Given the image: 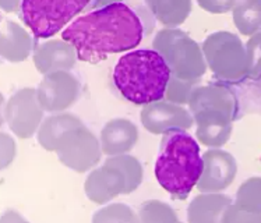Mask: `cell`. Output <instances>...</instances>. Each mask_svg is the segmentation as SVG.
Returning <instances> with one entry per match:
<instances>
[{"label":"cell","instance_id":"12","mask_svg":"<svg viewBox=\"0 0 261 223\" xmlns=\"http://www.w3.org/2000/svg\"><path fill=\"white\" fill-rule=\"evenodd\" d=\"M140 119L145 130L152 134H165L171 130L185 131L194 123L192 112L177 103L162 101L144 105Z\"/></svg>","mask_w":261,"mask_h":223},{"label":"cell","instance_id":"26","mask_svg":"<svg viewBox=\"0 0 261 223\" xmlns=\"http://www.w3.org/2000/svg\"><path fill=\"white\" fill-rule=\"evenodd\" d=\"M239 0H197L198 6L208 13L213 14H224L233 10Z\"/></svg>","mask_w":261,"mask_h":223},{"label":"cell","instance_id":"28","mask_svg":"<svg viewBox=\"0 0 261 223\" xmlns=\"http://www.w3.org/2000/svg\"><path fill=\"white\" fill-rule=\"evenodd\" d=\"M24 0H0V7L6 13H16L21 10V6Z\"/></svg>","mask_w":261,"mask_h":223},{"label":"cell","instance_id":"27","mask_svg":"<svg viewBox=\"0 0 261 223\" xmlns=\"http://www.w3.org/2000/svg\"><path fill=\"white\" fill-rule=\"evenodd\" d=\"M16 156V143L14 140L9 137L6 133L0 135V159H2V168L5 169L10 165Z\"/></svg>","mask_w":261,"mask_h":223},{"label":"cell","instance_id":"8","mask_svg":"<svg viewBox=\"0 0 261 223\" xmlns=\"http://www.w3.org/2000/svg\"><path fill=\"white\" fill-rule=\"evenodd\" d=\"M56 154L66 168L77 173H86L99 163L103 152L101 141L83 123L69 130L59 140Z\"/></svg>","mask_w":261,"mask_h":223},{"label":"cell","instance_id":"20","mask_svg":"<svg viewBox=\"0 0 261 223\" xmlns=\"http://www.w3.org/2000/svg\"><path fill=\"white\" fill-rule=\"evenodd\" d=\"M232 13L240 34L253 35L261 30V0H239Z\"/></svg>","mask_w":261,"mask_h":223},{"label":"cell","instance_id":"6","mask_svg":"<svg viewBox=\"0 0 261 223\" xmlns=\"http://www.w3.org/2000/svg\"><path fill=\"white\" fill-rule=\"evenodd\" d=\"M96 7V0H24L21 18L39 39L50 38L63 30L74 17Z\"/></svg>","mask_w":261,"mask_h":223},{"label":"cell","instance_id":"23","mask_svg":"<svg viewBox=\"0 0 261 223\" xmlns=\"http://www.w3.org/2000/svg\"><path fill=\"white\" fill-rule=\"evenodd\" d=\"M238 207L247 212H261V180L251 179L240 187L238 192Z\"/></svg>","mask_w":261,"mask_h":223},{"label":"cell","instance_id":"9","mask_svg":"<svg viewBox=\"0 0 261 223\" xmlns=\"http://www.w3.org/2000/svg\"><path fill=\"white\" fill-rule=\"evenodd\" d=\"M189 106L196 122H229L236 115V98L229 88L211 84L194 87Z\"/></svg>","mask_w":261,"mask_h":223},{"label":"cell","instance_id":"5","mask_svg":"<svg viewBox=\"0 0 261 223\" xmlns=\"http://www.w3.org/2000/svg\"><path fill=\"white\" fill-rule=\"evenodd\" d=\"M152 46L165 59L172 75L177 78L198 82L207 71L208 64L203 48H200V45L181 30H161L155 35Z\"/></svg>","mask_w":261,"mask_h":223},{"label":"cell","instance_id":"3","mask_svg":"<svg viewBox=\"0 0 261 223\" xmlns=\"http://www.w3.org/2000/svg\"><path fill=\"white\" fill-rule=\"evenodd\" d=\"M171 77L169 66L155 49H140L124 54L113 70L116 88L134 105L161 101Z\"/></svg>","mask_w":261,"mask_h":223},{"label":"cell","instance_id":"14","mask_svg":"<svg viewBox=\"0 0 261 223\" xmlns=\"http://www.w3.org/2000/svg\"><path fill=\"white\" fill-rule=\"evenodd\" d=\"M77 62V50L64 39H52L39 45L34 52V64L41 74L71 70Z\"/></svg>","mask_w":261,"mask_h":223},{"label":"cell","instance_id":"17","mask_svg":"<svg viewBox=\"0 0 261 223\" xmlns=\"http://www.w3.org/2000/svg\"><path fill=\"white\" fill-rule=\"evenodd\" d=\"M230 205V198L217 192H203L194 197L187 208L190 223H215Z\"/></svg>","mask_w":261,"mask_h":223},{"label":"cell","instance_id":"21","mask_svg":"<svg viewBox=\"0 0 261 223\" xmlns=\"http://www.w3.org/2000/svg\"><path fill=\"white\" fill-rule=\"evenodd\" d=\"M139 220L141 223H175L177 216L168 204L151 200L140 205Z\"/></svg>","mask_w":261,"mask_h":223},{"label":"cell","instance_id":"2","mask_svg":"<svg viewBox=\"0 0 261 223\" xmlns=\"http://www.w3.org/2000/svg\"><path fill=\"white\" fill-rule=\"evenodd\" d=\"M204 170L200 145L183 130H171L161 141L155 177L173 198L186 200L197 186Z\"/></svg>","mask_w":261,"mask_h":223},{"label":"cell","instance_id":"16","mask_svg":"<svg viewBox=\"0 0 261 223\" xmlns=\"http://www.w3.org/2000/svg\"><path fill=\"white\" fill-rule=\"evenodd\" d=\"M32 50V38L25 30H22L17 22L5 20L0 34V54L2 58L20 63L27 60Z\"/></svg>","mask_w":261,"mask_h":223},{"label":"cell","instance_id":"19","mask_svg":"<svg viewBox=\"0 0 261 223\" xmlns=\"http://www.w3.org/2000/svg\"><path fill=\"white\" fill-rule=\"evenodd\" d=\"M152 16L166 28H176L192 13V0H145Z\"/></svg>","mask_w":261,"mask_h":223},{"label":"cell","instance_id":"4","mask_svg":"<svg viewBox=\"0 0 261 223\" xmlns=\"http://www.w3.org/2000/svg\"><path fill=\"white\" fill-rule=\"evenodd\" d=\"M143 181V168L132 155H115L99 169L91 172L84 183L87 198L94 204H107L117 196L136 191Z\"/></svg>","mask_w":261,"mask_h":223},{"label":"cell","instance_id":"15","mask_svg":"<svg viewBox=\"0 0 261 223\" xmlns=\"http://www.w3.org/2000/svg\"><path fill=\"white\" fill-rule=\"evenodd\" d=\"M102 152L108 156L126 154L139 141V128L127 119H112L101 131Z\"/></svg>","mask_w":261,"mask_h":223},{"label":"cell","instance_id":"11","mask_svg":"<svg viewBox=\"0 0 261 223\" xmlns=\"http://www.w3.org/2000/svg\"><path fill=\"white\" fill-rule=\"evenodd\" d=\"M37 95L45 112L67 110L79 99L80 82L69 70H59L43 77Z\"/></svg>","mask_w":261,"mask_h":223},{"label":"cell","instance_id":"24","mask_svg":"<svg viewBox=\"0 0 261 223\" xmlns=\"http://www.w3.org/2000/svg\"><path fill=\"white\" fill-rule=\"evenodd\" d=\"M194 84L196 82H193V81L181 80V78H177L176 75H172L165 92L168 102L177 103V105L189 103V98L194 90Z\"/></svg>","mask_w":261,"mask_h":223},{"label":"cell","instance_id":"18","mask_svg":"<svg viewBox=\"0 0 261 223\" xmlns=\"http://www.w3.org/2000/svg\"><path fill=\"white\" fill-rule=\"evenodd\" d=\"M81 124L83 122L80 119L70 113H59V115L46 117L38 128V143L49 152H56L59 140L69 130Z\"/></svg>","mask_w":261,"mask_h":223},{"label":"cell","instance_id":"7","mask_svg":"<svg viewBox=\"0 0 261 223\" xmlns=\"http://www.w3.org/2000/svg\"><path fill=\"white\" fill-rule=\"evenodd\" d=\"M203 53L219 80L238 81L246 74V49L234 34L219 31L208 35L203 42Z\"/></svg>","mask_w":261,"mask_h":223},{"label":"cell","instance_id":"13","mask_svg":"<svg viewBox=\"0 0 261 223\" xmlns=\"http://www.w3.org/2000/svg\"><path fill=\"white\" fill-rule=\"evenodd\" d=\"M204 170L197 183L201 192H218L225 190L236 176V162L229 152L208 149L204 152Z\"/></svg>","mask_w":261,"mask_h":223},{"label":"cell","instance_id":"10","mask_svg":"<svg viewBox=\"0 0 261 223\" xmlns=\"http://www.w3.org/2000/svg\"><path fill=\"white\" fill-rule=\"evenodd\" d=\"M43 107L38 99L37 90L21 88L10 96L5 107L7 126L18 138H31L43 122Z\"/></svg>","mask_w":261,"mask_h":223},{"label":"cell","instance_id":"1","mask_svg":"<svg viewBox=\"0 0 261 223\" xmlns=\"http://www.w3.org/2000/svg\"><path fill=\"white\" fill-rule=\"evenodd\" d=\"M62 38L74 46L81 62L96 64L109 54L127 52L140 45L143 24L128 6L113 3L77 18Z\"/></svg>","mask_w":261,"mask_h":223},{"label":"cell","instance_id":"30","mask_svg":"<svg viewBox=\"0 0 261 223\" xmlns=\"http://www.w3.org/2000/svg\"><path fill=\"white\" fill-rule=\"evenodd\" d=\"M260 160H261V159H260Z\"/></svg>","mask_w":261,"mask_h":223},{"label":"cell","instance_id":"25","mask_svg":"<svg viewBox=\"0 0 261 223\" xmlns=\"http://www.w3.org/2000/svg\"><path fill=\"white\" fill-rule=\"evenodd\" d=\"M246 74L251 77L261 74V32L253 35L246 45Z\"/></svg>","mask_w":261,"mask_h":223},{"label":"cell","instance_id":"29","mask_svg":"<svg viewBox=\"0 0 261 223\" xmlns=\"http://www.w3.org/2000/svg\"><path fill=\"white\" fill-rule=\"evenodd\" d=\"M123 0H96V7H103V6L113 5V3H122Z\"/></svg>","mask_w":261,"mask_h":223},{"label":"cell","instance_id":"22","mask_svg":"<svg viewBox=\"0 0 261 223\" xmlns=\"http://www.w3.org/2000/svg\"><path fill=\"white\" fill-rule=\"evenodd\" d=\"M94 223H111V222H120V223H136L140 222L139 216H136V213L132 208L126 204H112L108 207L102 208L99 211H96L95 215L92 216Z\"/></svg>","mask_w":261,"mask_h":223}]
</instances>
